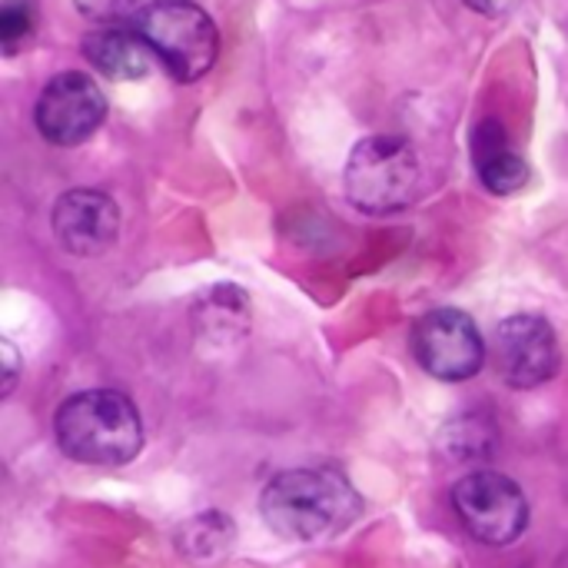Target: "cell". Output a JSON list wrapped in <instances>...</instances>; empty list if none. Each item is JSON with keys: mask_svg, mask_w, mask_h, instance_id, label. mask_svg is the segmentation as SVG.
<instances>
[{"mask_svg": "<svg viewBox=\"0 0 568 568\" xmlns=\"http://www.w3.org/2000/svg\"><path fill=\"white\" fill-rule=\"evenodd\" d=\"M260 513L280 539L320 542L349 529L363 513V499L336 469H290L270 479Z\"/></svg>", "mask_w": 568, "mask_h": 568, "instance_id": "1", "label": "cell"}, {"mask_svg": "<svg viewBox=\"0 0 568 568\" xmlns=\"http://www.w3.org/2000/svg\"><path fill=\"white\" fill-rule=\"evenodd\" d=\"M57 446L83 466H123L143 449L136 406L116 389H87L70 396L53 416Z\"/></svg>", "mask_w": 568, "mask_h": 568, "instance_id": "2", "label": "cell"}, {"mask_svg": "<svg viewBox=\"0 0 568 568\" xmlns=\"http://www.w3.org/2000/svg\"><path fill=\"white\" fill-rule=\"evenodd\" d=\"M133 30L146 40V47L163 63V70L180 83L200 80L216 63V53H220L216 23L193 0L146 3L136 13Z\"/></svg>", "mask_w": 568, "mask_h": 568, "instance_id": "3", "label": "cell"}, {"mask_svg": "<svg viewBox=\"0 0 568 568\" xmlns=\"http://www.w3.org/2000/svg\"><path fill=\"white\" fill-rule=\"evenodd\" d=\"M346 196L363 213H399L423 190V166L409 140L403 136H366L346 160Z\"/></svg>", "mask_w": 568, "mask_h": 568, "instance_id": "4", "label": "cell"}, {"mask_svg": "<svg viewBox=\"0 0 568 568\" xmlns=\"http://www.w3.org/2000/svg\"><path fill=\"white\" fill-rule=\"evenodd\" d=\"M453 506L469 536L486 546H513L529 526V503L523 489L503 473H469L456 483Z\"/></svg>", "mask_w": 568, "mask_h": 568, "instance_id": "5", "label": "cell"}, {"mask_svg": "<svg viewBox=\"0 0 568 568\" xmlns=\"http://www.w3.org/2000/svg\"><path fill=\"white\" fill-rule=\"evenodd\" d=\"M413 356L416 363L443 379V383H463L473 379L486 363V346L479 336V326L463 310H433L416 320L413 326Z\"/></svg>", "mask_w": 568, "mask_h": 568, "instance_id": "6", "label": "cell"}, {"mask_svg": "<svg viewBox=\"0 0 568 568\" xmlns=\"http://www.w3.org/2000/svg\"><path fill=\"white\" fill-rule=\"evenodd\" d=\"M33 120L47 143L77 146L90 140L106 120V97L90 73L67 70V73H57L40 90Z\"/></svg>", "mask_w": 568, "mask_h": 568, "instance_id": "7", "label": "cell"}, {"mask_svg": "<svg viewBox=\"0 0 568 568\" xmlns=\"http://www.w3.org/2000/svg\"><path fill=\"white\" fill-rule=\"evenodd\" d=\"M496 363L513 389H536L559 369L556 329L532 313L509 316L496 329Z\"/></svg>", "mask_w": 568, "mask_h": 568, "instance_id": "8", "label": "cell"}, {"mask_svg": "<svg viewBox=\"0 0 568 568\" xmlns=\"http://www.w3.org/2000/svg\"><path fill=\"white\" fill-rule=\"evenodd\" d=\"M53 233L73 256H100L120 236V206L100 190H70L53 206Z\"/></svg>", "mask_w": 568, "mask_h": 568, "instance_id": "9", "label": "cell"}, {"mask_svg": "<svg viewBox=\"0 0 568 568\" xmlns=\"http://www.w3.org/2000/svg\"><path fill=\"white\" fill-rule=\"evenodd\" d=\"M83 57L110 80H140L153 63V50L133 27H97L83 37Z\"/></svg>", "mask_w": 568, "mask_h": 568, "instance_id": "10", "label": "cell"}, {"mask_svg": "<svg viewBox=\"0 0 568 568\" xmlns=\"http://www.w3.org/2000/svg\"><path fill=\"white\" fill-rule=\"evenodd\" d=\"M476 170L479 180L486 183L489 193L496 196H509L516 190H523L529 183V163L523 160V153L509 143L506 130L496 120H486L476 130Z\"/></svg>", "mask_w": 568, "mask_h": 568, "instance_id": "11", "label": "cell"}, {"mask_svg": "<svg viewBox=\"0 0 568 568\" xmlns=\"http://www.w3.org/2000/svg\"><path fill=\"white\" fill-rule=\"evenodd\" d=\"M226 542H230V526H226L223 516H203V519H193L183 529V552L200 556V559H210V556L223 552Z\"/></svg>", "mask_w": 568, "mask_h": 568, "instance_id": "12", "label": "cell"}, {"mask_svg": "<svg viewBox=\"0 0 568 568\" xmlns=\"http://www.w3.org/2000/svg\"><path fill=\"white\" fill-rule=\"evenodd\" d=\"M33 37V7L30 0H0V47L17 53Z\"/></svg>", "mask_w": 568, "mask_h": 568, "instance_id": "13", "label": "cell"}, {"mask_svg": "<svg viewBox=\"0 0 568 568\" xmlns=\"http://www.w3.org/2000/svg\"><path fill=\"white\" fill-rule=\"evenodd\" d=\"M73 3H77V10H80L87 20H93V23H100V27L120 23V20L130 17L133 7H136V0H73Z\"/></svg>", "mask_w": 568, "mask_h": 568, "instance_id": "14", "label": "cell"}, {"mask_svg": "<svg viewBox=\"0 0 568 568\" xmlns=\"http://www.w3.org/2000/svg\"><path fill=\"white\" fill-rule=\"evenodd\" d=\"M516 3H519V0H466V7H473V10L483 13V17H503V13H509Z\"/></svg>", "mask_w": 568, "mask_h": 568, "instance_id": "15", "label": "cell"}, {"mask_svg": "<svg viewBox=\"0 0 568 568\" xmlns=\"http://www.w3.org/2000/svg\"><path fill=\"white\" fill-rule=\"evenodd\" d=\"M3 359H7V383H3V393L13 389V376H17V356H13V346L3 343Z\"/></svg>", "mask_w": 568, "mask_h": 568, "instance_id": "16", "label": "cell"}]
</instances>
